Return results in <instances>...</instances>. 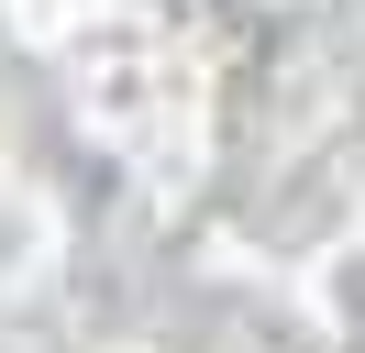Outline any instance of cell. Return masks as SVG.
Returning a JSON list of instances; mask_svg holds the SVG:
<instances>
[]
</instances>
